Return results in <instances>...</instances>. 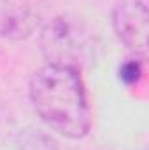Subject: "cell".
Returning a JSON list of instances; mask_svg holds the SVG:
<instances>
[{
	"label": "cell",
	"instance_id": "cell-1",
	"mask_svg": "<svg viewBox=\"0 0 149 150\" xmlns=\"http://www.w3.org/2000/svg\"><path fill=\"white\" fill-rule=\"evenodd\" d=\"M30 100L37 115L56 133L81 138L90 129V108L79 72L47 65L30 82Z\"/></svg>",
	"mask_w": 149,
	"mask_h": 150
},
{
	"label": "cell",
	"instance_id": "cell-2",
	"mask_svg": "<svg viewBox=\"0 0 149 150\" xmlns=\"http://www.w3.org/2000/svg\"><path fill=\"white\" fill-rule=\"evenodd\" d=\"M40 51L47 65L79 72L95 59L97 40L81 18L63 14L44 25L40 32Z\"/></svg>",
	"mask_w": 149,
	"mask_h": 150
},
{
	"label": "cell",
	"instance_id": "cell-3",
	"mask_svg": "<svg viewBox=\"0 0 149 150\" xmlns=\"http://www.w3.org/2000/svg\"><path fill=\"white\" fill-rule=\"evenodd\" d=\"M112 25L117 38L135 54L148 52V0H119L114 7Z\"/></svg>",
	"mask_w": 149,
	"mask_h": 150
},
{
	"label": "cell",
	"instance_id": "cell-4",
	"mask_svg": "<svg viewBox=\"0 0 149 150\" xmlns=\"http://www.w3.org/2000/svg\"><path fill=\"white\" fill-rule=\"evenodd\" d=\"M42 18L40 0H0V37L23 40L37 30Z\"/></svg>",
	"mask_w": 149,
	"mask_h": 150
},
{
	"label": "cell",
	"instance_id": "cell-5",
	"mask_svg": "<svg viewBox=\"0 0 149 150\" xmlns=\"http://www.w3.org/2000/svg\"><path fill=\"white\" fill-rule=\"evenodd\" d=\"M19 150H58L54 140L40 129H25L18 138Z\"/></svg>",
	"mask_w": 149,
	"mask_h": 150
},
{
	"label": "cell",
	"instance_id": "cell-6",
	"mask_svg": "<svg viewBox=\"0 0 149 150\" xmlns=\"http://www.w3.org/2000/svg\"><path fill=\"white\" fill-rule=\"evenodd\" d=\"M142 75V70H140V63L135 61V59H130L128 63H125L119 70V77L125 84H137L139 79Z\"/></svg>",
	"mask_w": 149,
	"mask_h": 150
}]
</instances>
